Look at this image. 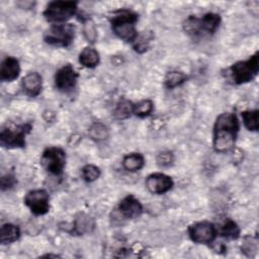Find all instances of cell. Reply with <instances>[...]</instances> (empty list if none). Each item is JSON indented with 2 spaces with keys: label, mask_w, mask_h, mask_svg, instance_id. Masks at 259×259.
<instances>
[{
  "label": "cell",
  "mask_w": 259,
  "mask_h": 259,
  "mask_svg": "<svg viewBox=\"0 0 259 259\" xmlns=\"http://www.w3.org/2000/svg\"><path fill=\"white\" fill-rule=\"evenodd\" d=\"M40 163L47 171L55 175H59L65 168L66 154L61 148H47L41 154Z\"/></svg>",
  "instance_id": "cell-7"
},
{
  "label": "cell",
  "mask_w": 259,
  "mask_h": 259,
  "mask_svg": "<svg viewBox=\"0 0 259 259\" xmlns=\"http://www.w3.org/2000/svg\"><path fill=\"white\" fill-rule=\"evenodd\" d=\"M20 237V230L13 224H4L0 230L1 244H9L15 242Z\"/></svg>",
  "instance_id": "cell-16"
},
{
  "label": "cell",
  "mask_w": 259,
  "mask_h": 259,
  "mask_svg": "<svg viewBox=\"0 0 259 259\" xmlns=\"http://www.w3.org/2000/svg\"><path fill=\"white\" fill-rule=\"evenodd\" d=\"M190 239L197 244H208L213 241L217 231L215 227L208 222L196 223L188 229Z\"/></svg>",
  "instance_id": "cell-9"
},
{
  "label": "cell",
  "mask_w": 259,
  "mask_h": 259,
  "mask_svg": "<svg viewBox=\"0 0 259 259\" xmlns=\"http://www.w3.org/2000/svg\"><path fill=\"white\" fill-rule=\"evenodd\" d=\"M75 28L70 23H57L52 25L45 33V41L52 46L68 47L74 39Z\"/></svg>",
  "instance_id": "cell-6"
},
{
  "label": "cell",
  "mask_w": 259,
  "mask_h": 259,
  "mask_svg": "<svg viewBox=\"0 0 259 259\" xmlns=\"http://www.w3.org/2000/svg\"><path fill=\"white\" fill-rule=\"evenodd\" d=\"M144 163H145V159L143 155H141L140 153L127 154L124 156L122 160V165L124 169L131 172L140 170L144 166Z\"/></svg>",
  "instance_id": "cell-18"
},
{
  "label": "cell",
  "mask_w": 259,
  "mask_h": 259,
  "mask_svg": "<svg viewBox=\"0 0 259 259\" xmlns=\"http://www.w3.org/2000/svg\"><path fill=\"white\" fill-rule=\"evenodd\" d=\"M259 71V57L255 53L246 61H240L233 64L230 68L231 76L236 84H244L252 81Z\"/></svg>",
  "instance_id": "cell-3"
},
{
  "label": "cell",
  "mask_w": 259,
  "mask_h": 259,
  "mask_svg": "<svg viewBox=\"0 0 259 259\" xmlns=\"http://www.w3.org/2000/svg\"><path fill=\"white\" fill-rule=\"evenodd\" d=\"M242 251L246 253L248 256H251V253H255L257 251L256 241L251 237H246L242 245Z\"/></svg>",
  "instance_id": "cell-29"
},
{
  "label": "cell",
  "mask_w": 259,
  "mask_h": 259,
  "mask_svg": "<svg viewBox=\"0 0 259 259\" xmlns=\"http://www.w3.org/2000/svg\"><path fill=\"white\" fill-rule=\"evenodd\" d=\"M197 28L199 36L204 34H212L219 27L221 17L217 13H206L201 18L197 17Z\"/></svg>",
  "instance_id": "cell-13"
},
{
  "label": "cell",
  "mask_w": 259,
  "mask_h": 259,
  "mask_svg": "<svg viewBox=\"0 0 259 259\" xmlns=\"http://www.w3.org/2000/svg\"><path fill=\"white\" fill-rule=\"evenodd\" d=\"M157 164L161 167H168L170 165H172L173 161H174V156L171 152L169 151H164L158 154L157 158H156Z\"/></svg>",
  "instance_id": "cell-28"
},
{
  "label": "cell",
  "mask_w": 259,
  "mask_h": 259,
  "mask_svg": "<svg viewBox=\"0 0 259 259\" xmlns=\"http://www.w3.org/2000/svg\"><path fill=\"white\" fill-rule=\"evenodd\" d=\"M239 131V121L235 113L224 112L220 114L213 126V148L217 152L230 151L236 142Z\"/></svg>",
  "instance_id": "cell-1"
},
{
  "label": "cell",
  "mask_w": 259,
  "mask_h": 259,
  "mask_svg": "<svg viewBox=\"0 0 259 259\" xmlns=\"http://www.w3.org/2000/svg\"><path fill=\"white\" fill-rule=\"evenodd\" d=\"M220 234L230 240H235L240 235V228L232 220H227L220 229Z\"/></svg>",
  "instance_id": "cell-21"
},
{
  "label": "cell",
  "mask_w": 259,
  "mask_h": 259,
  "mask_svg": "<svg viewBox=\"0 0 259 259\" xmlns=\"http://www.w3.org/2000/svg\"><path fill=\"white\" fill-rule=\"evenodd\" d=\"M15 184V179L12 175H6L1 178V189L5 190L11 188Z\"/></svg>",
  "instance_id": "cell-31"
},
{
  "label": "cell",
  "mask_w": 259,
  "mask_h": 259,
  "mask_svg": "<svg viewBox=\"0 0 259 259\" xmlns=\"http://www.w3.org/2000/svg\"><path fill=\"white\" fill-rule=\"evenodd\" d=\"M49 194L44 189L30 190L24 197V203L36 215H42L49 211Z\"/></svg>",
  "instance_id": "cell-8"
},
{
  "label": "cell",
  "mask_w": 259,
  "mask_h": 259,
  "mask_svg": "<svg viewBox=\"0 0 259 259\" xmlns=\"http://www.w3.org/2000/svg\"><path fill=\"white\" fill-rule=\"evenodd\" d=\"M84 33H85V36L86 38L88 39V41H91L93 42L95 39H96V30H95V27L92 23V21H90L89 19L85 21L84 23Z\"/></svg>",
  "instance_id": "cell-30"
},
{
  "label": "cell",
  "mask_w": 259,
  "mask_h": 259,
  "mask_svg": "<svg viewBox=\"0 0 259 259\" xmlns=\"http://www.w3.org/2000/svg\"><path fill=\"white\" fill-rule=\"evenodd\" d=\"M78 73L71 65H65L60 68L55 75L56 87L64 92L71 91L77 84Z\"/></svg>",
  "instance_id": "cell-10"
},
{
  "label": "cell",
  "mask_w": 259,
  "mask_h": 259,
  "mask_svg": "<svg viewBox=\"0 0 259 259\" xmlns=\"http://www.w3.org/2000/svg\"><path fill=\"white\" fill-rule=\"evenodd\" d=\"M88 134L92 140L96 142H101L108 138L109 132L107 126L102 122H95L89 127Z\"/></svg>",
  "instance_id": "cell-20"
},
{
  "label": "cell",
  "mask_w": 259,
  "mask_h": 259,
  "mask_svg": "<svg viewBox=\"0 0 259 259\" xmlns=\"http://www.w3.org/2000/svg\"><path fill=\"white\" fill-rule=\"evenodd\" d=\"M118 209L124 218L135 219L142 213L143 206L135 196L127 195L124 198H122L119 202Z\"/></svg>",
  "instance_id": "cell-12"
},
{
  "label": "cell",
  "mask_w": 259,
  "mask_h": 259,
  "mask_svg": "<svg viewBox=\"0 0 259 259\" xmlns=\"http://www.w3.org/2000/svg\"><path fill=\"white\" fill-rule=\"evenodd\" d=\"M93 223L91 222V219L85 215H81V218L77 219L75 222V231L77 234H83L85 232L90 231V229L93 228Z\"/></svg>",
  "instance_id": "cell-27"
},
{
  "label": "cell",
  "mask_w": 259,
  "mask_h": 259,
  "mask_svg": "<svg viewBox=\"0 0 259 259\" xmlns=\"http://www.w3.org/2000/svg\"><path fill=\"white\" fill-rule=\"evenodd\" d=\"M77 11V2L75 1H53L49 3L44 16L51 22H63L71 18Z\"/></svg>",
  "instance_id": "cell-5"
},
{
  "label": "cell",
  "mask_w": 259,
  "mask_h": 259,
  "mask_svg": "<svg viewBox=\"0 0 259 259\" xmlns=\"http://www.w3.org/2000/svg\"><path fill=\"white\" fill-rule=\"evenodd\" d=\"M20 72V66L17 59L13 57H7L1 64L0 78L3 81H12L16 79Z\"/></svg>",
  "instance_id": "cell-14"
},
{
  "label": "cell",
  "mask_w": 259,
  "mask_h": 259,
  "mask_svg": "<svg viewBox=\"0 0 259 259\" xmlns=\"http://www.w3.org/2000/svg\"><path fill=\"white\" fill-rule=\"evenodd\" d=\"M242 118L245 126L249 131H258V110H245L242 112Z\"/></svg>",
  "instance_id": "cell-23"
},
{
  "label": "cell",
  "mask_w": 259,
  "mask_h": 259,
  "mask_svg": "<svg viewBox=\"0 0 259 259\" xmlns=\"http://www.w3.org/2000/svg\"><path fill=\"white\" fill-rule=\"evenodd\" d=\"M79 62L86 68H94L99 63V54L92 48H85L79 55Z\"/></svg>",
  "instance_id": "cell-17"
},
{
  "label": "cell",
  "mask_w": 259,
  "mask_h": 259,
  "mask_svg": "<svg viewBox=\"0 0 259 259\" xmlns=\"http://www.w3.org/2000/svg\"><path fill=\"white\" fill-rule=\"evenodd\" d=\"M146 186L152 193L163 194L172 188L173 181L164 173H153L147 177Z\"/></svg>",
  "instance_id": "cell-11"
},
{
  "label": "cell",
  "mask_w": 259,
  "mask_h": 259,
  "mask_svg": "<svg viewBox=\"0 0 259 259\" xmlns=\"http://www.w3.org/2000/svg\"><path fill=\"white\" fill-rule=\"evenodd\" d=\"M134 107H135V104L132 101L123 99L118 102V104L114 109L113 114L117 119H121V120L125 119L130 117L131 114L134 112Z\"/></svg>",
  "instance_id": "cell-19"
},
{
  "label": "cell",
  "mask_w": 259,
  "mask_h": 259,
  "mask_svg": "<svg viewBox=\"0 0 259 259\" xmlns=\"http://www.w3.org/2000/svg\"><path fill=\"white\" fill-rule=\"evenodd\" d=\"M82 176L85 181L87 182H93L100 176V169L92 164L86 165L82 169Z\"/></svg>",
  "instance_id": "cell-26"
},
{
  "label": "cell",
  "mask_w": 259,
  "mask_h": 259,
  "mask_svg": "<svg viewBox=\"0 0 259 259\" xmlns=\"http://www.w3.org/2000/svg\"><path fill=\"white\" fill-rule=\"evenodd\" d=\"M153 102L149 99H144L140 101L138 104H135L134 113L139 117H146L153 111Z\"/></svg>",
  "instance_id": "cell-25"
},
{
  "label": "cell",
  "mask_w": 259,
  "mask_h": 259,
  "mask_svg": "<svg viewBox=\"0 0 259 259\" xmlns=\"http://www.w3.org/2000/svg\"><path fill=\"white\" fill-rule=\"evenodd\" d=\"M187 79V76L182 73V72H178V71H172L167 73L166 77H165V86L167 88H175L179 85H181L182 83H184Z\"/></svg>",
  "instance_id": "cell-22"
},
{
  "label": "cell",
  "mask_w": 259,
  "mask_h": 259,
  "mask_svg": "<svg viewBox=\"0 0 259 259\" xmlns=\"http://www.w3.org/2000/svg\"><path fill=\"white\" fill-rule=\"evenodd\" d=\"M41 76L37 72H30L22 78V88L29 96H37L41 91Z\"/></svg>",
  "instance_id": "cell-15"
},
{
  "label": "cell",
  "mask_w": 259,
  "mask_h": 259,
  "mask_svg": "<svg viewBox=\"0 0 259 259\" xmlns=\"http://www.w3.org/2000/svg\"><path fill=\"white\" fill-rule=\"evenodd\" d=\"M153 39V34L149 31H144L141 35H138L134 41V49L138 53H144L149 49L150 42Z\"/></svg>",
  "instance_id": "cell-24"
},
{
  "label": "cell",
  "mask_w": 259,
  "mask_h": 259,
  "mask_svg": "<svg viewBox=\"0 0 259 259\" xmlns=\"http://www.w3.org/2000/svg\"><path fill=\"white\" fill-rule=\"evenodd\" d=\"M31 123L3 127L0 133V143L6 148H22L25 146V137L31 131Z\"/></svg>",
  "instance_id": "cell-4"
},
{
  "label": "cell",
  "mask_w": 259,
  "mask_h": 259,
  "mask_svg": "<svg viewBox=\"0 0 259 259\" xmlns=\"http://www.w3.org/2000/svg\"><path fill=\"white\" fill-rule=\"evenodd\" d=\"M138 15L127 9H119L113 12L110 18L112 31L125 41H135L138 36L136 30V22Z\"/></svg>",
  "instance_id": "cell-2"
}]
</instances>
